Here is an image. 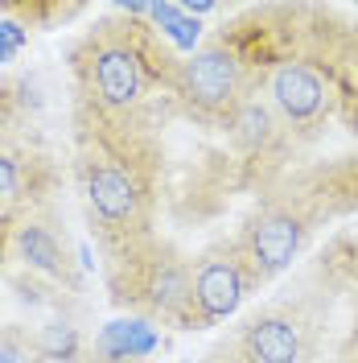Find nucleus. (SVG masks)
<instances>
[{
    "mask_svg": "<svg viewBox=\"0 0 358 363\" xmlns=\"http://www.w3.org/2000/svg\"><path fill=\"white\" fill-rule=\"evenodd\" d=\"M112 297L144 318L190 326V260L165 240H136L112 252Z\"/></svg>",
    "mask_w": 358,
    "mask_h": 363,
    "instance_id": "7ed1b4c3",
    "label": "nucleus"
},
{
    "mask_svg": "<svg viewBox=\"0 0 358 363\" xmlns=\"http://www.w3.org/2000/svg\"><path fill=\"white\" fill-rule=\"evenodd\" d=\"M17 252H21V260L29 269L45 272V277H54V281H67V285L79 281L67 235L50 223V219H25V223L17 227Z\"/></svg>",
    "mask_w": 358,
    "mask_h": 363,
    "instance_id": "9d476101",
    "label": "nucleus"
},
{
    "mask_svg": "<svg viewBox=\"0 0 358 363\" xmlns=\"http://www.w3.org/2000/svg\"><path fill=\"white\" fill-rule=\"evenodd\" d=\"M37 347H42L45 359H74L79 351V335L70 322H50L42 335H37Z\"/></svg>",
    "mask_w": 358,
    "mask_h": 363,
    "instance_id": "f8f14e48",
    "label": "nucleus"
},
{
    "mask_svg": "<svg viewBox=\"0 0 358 363\" xmlns=\"http://www.w3.org/2000/svg\"><path fill=\"white\" fill-rule=\"evenodd\" d=\"M235 363H301L305 359V326L284 310H264L247 318L235 339Z\"/></svg>",
    "mask_w": 358,
    "mask_h": 363,
    "instance_id": "6e6552de",
    "label": "nucleus"
},
{
    "mask_svg": "<svg viewBox=\"0 0 358 363\" xmlns=\"http://www.w3.org/2000/svg\"><path fill=\"white\" fill-rule=\"evenodd\" d=\"M284 120H280V112L272 108L268 95H260V91H247L243 104L231 112V120H226V133H231V140H235V149L239 153H247V157H264V153H272L276 145H280V136H284Z\"/></svg>",
    "mask_w": 358,
    "mask_h": 363,
    "instance_id": "1a4fd4ad",
    "label": "nucleus"
},
{
    "mask_svg": "<svg viewBox=\"0 0 358 363\" xmlns=\"http://www.w3.org/2000/svg\"><path fill=\"white\" fill-rule=\"evenodd\" d=\"M169 91L181 99V108L190 116L226 128L231 112L247 95V70L235 50L206 45V50H194V54L178 58V67L169 74Z\"/></svg>",
    "mask_w": 358,
    "mask_h": 363,
    "instance_id": "20e7f679",
    "label": "nucleus"
},
{
    "mask_svg": "<svg viewBox=\"0 0 358 363\" xmlns=\"http://www.w3.org/2000/svg\"><path fill=\"white\" fill-rule=\"evenodd\" d=\"M79 182L87 215L99 240L112 252L144 240L149 231V174L132 149H124L120 136L83 128V153H79Z\"/></svg>",
    "mask_w": 358,
    "mask_h": 363,
    "instance_id": "f257e3e1",
    "label": "nucleus"
},
{
    "mask_svg": "<svg viewBox=\"0 0 358 363\" xmlns=\"http://www.w3.org/2000/svg\"><path fill=\"white\" fill-rule=\"evenodd\" d=\"M247 294H251V277L235 244L210 248L198 260H190V326H210L219 318L235 314Z\"/></svg>",
    "mask_w": 358,
    "mask_h": 363,
    "instance_id": "423d86ee",
    "label": "nucleus"
},
{
    "mask_svg": "<svg viewBox=\"0 0 358 363\" xmlns=\"http://www.w3.org/2000/svg\"><path fill=\"white\" fill-rule=\"evenodd\" d=\"M0 363H45L37 339L21 335L17 326H0Z\"/></svg>",
    "mask_w": 358,
    "mask_h": 363,
    "instance_id": "9b49d317",
    "label": "nucleus"
},
{
    "mask_svg": "<svg viewBox=\"0 0 358 363\" xmlns=\"http://www.w3.org/2000/svg\"><path fill=\"white\" fill-rule=\"evenodd\" d=\"M264 95L272 99V108L280 112V120L289 128H313L317 120L330 112V83L309 62H280V67H272Z\"/></svg>",
    "mask_w": 358,
    "mask_h": 363,
    "instance_id": "0eeeda50",
    "label": "nucleus"
},
{
    "mask_svg": "<svg viewBox=\"0 0 358 363\" xmlns=\"http://www.w3.org/2000/svg\"><path fill=\"white\" fill-rule=\"evenodd\" d=\"M157 58H169L165 50L132 33V25H103L99 33H91L74 54V74L83 87V108L108 116L132 112L144 99L149 87V67Z\"/></svg>",
    "mask_w": 358,
    "mask_h": 363,
    "instance_id": "f03ea898",
    "label": "nucleus"
},
{
    "mask_svg": "<svg viewBox=\"0 0 358 363\" xmlns=\"http://www.w3.org/2000/svg\"><path fill=\"white\" fill-rule=\"evenodd\" d=\"M13 120H17V87L13 83H0V140L8 136Z\"/></svg>",
    "mask_w": 358,
    "mask_h": 363,
    "instance_id": "4468645a",
    "label": "nucleus"
},
{
    "mask_svg": "<svg viewBox=\"0 0 358 363\" xmlns=\"http://www.w3.org/2000/svg\"><path fill=\"white\" fill-rule=\"evenodd\" d=\"M305 231H309L305 219L289 203H268L247 219V227L235 240V252H239L247 277H251V289L268 285L276 272L289 269L292 256L305 244Z\"/></svg>",
    "mask_w": 358,
    "mask_h": 363,
    "instance_id": "39448f33",
    "label": "nucleus"
},
{
    "mask_svg": "<svg viewBox=\"0 0 358 363\" xmlns=\"http://www.w3.org/2000/svg\"><path fill=\"white\" fill-rule=\"evenodd\" d=\"M25 161L8 157V153H0V203H13V199H21L25 194Z\"/></svg>",
    "mask_w": 358,
    "mask_h": 363,
    "instance_id": "ddd939ff",
    "label": "nucleus"
}]
</instances>
